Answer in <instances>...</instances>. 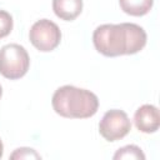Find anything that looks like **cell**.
<instances>
[{
    "label": "cell",
    "mask_w": 160,
    "mask_h": 160,
    "mask_svg": "<svg viewBox=\"0 0 160 160\" xmlns=\"http://www.w3.org/2000/svg\"><path fill=\"white\" fill-rule=\"evenodd\" d=\"M1 95H2V89H1V85H0V98H1Z\"/></svg>",
    "instance_id": "4fadbf2b"
},
{
    "label": "cell",
    "mask_w": 160,
    "mask_h": 160,
    "mask_svg": "<svg viewBox=\"0 0 160 160\" xmlns=\"http://www.w3.org/2000/svg\"><path fill=\"white\" fill-rule=\"evenodd\" d=\"M134 122L138 130L145 134L155 132L160 126V115L156 106L145 104L140 106L134 115Z\"/></svg>",
    "instance_id": "8992f818"
},
{
    "label": "cell",
    "mask_w": 160,
    "mask_h": 160,
    "mask_svg": "<svg viewBox=\"0 0 160 160\" xmlns=\"http://www.w3.org/2000/svg\"><path fill=\"white\" fill-rule=\"evenodd\" d=\"M120 159H135V160H144L145 155L141 151V149L136 145H126L121 149H119L115 155L114 160H120Z\"/></svg>",
    "instance_id": "9c48e42d"
},
{
    "label": "cell",
    "mask_w": 160,
    "mask_h": 160,
    "mask_svg": "<svg viewBox=\"0 0 160 160\" xmlns=\"http://www.w3.org/2000/svg\"><path fill=\"white\" fill-rule=\"evenodd\" d=\"M131 130V121L125 111L112 109L104 114L99 124V132L106 141L122 139Z\"/></svg>",
    "instance_id": "5b68a950"
},
{
    "label": "cell",
    "mask_w": 160,
    "mask_h": 160,
    "mask_svg": "<svg viewBox=\"0 0 160 160\" xmlns=\"http://www.w3.org/2000/svg\"><path fill=\"white\" fill-rule=\"evenodd\" d=\"M51 104L55 112L62 118L86 119L96 114L99 99L90 90L64 85L54 92Z\"/></svg>",
    "instance_id": "7a4b0ae2"
},
{
    "label": "cell",
    "mask_w": 160,
    "mask_h": 160,
    "mask_svg": "<svg viewBox=\"0 0 160 160\" xmlns=\"http://www.w3.org/2000/svg\"><path fill=\"white\" fill-rule=\"evenodd\" d=\"M29 38L31 44L42 52H48L58 48L61 40L59 26L48 19L38 20L30 29Z\"/></svg>",
    "instance_id": "277c9868"
},
{
    "label": "cell",
    "mask_w": 160,
    "mask_h": 160,
    "mask_svg": "<svg viewBox=\"0 0 160 160\" xmlns=\"http://www.w3.org/2000/svg\"><path fill=\"white\" fill-rule=\"evenodd\" d=\"M92 42L100 54L109 58L132 55L146 45V32L132 22L104 24L95 29Z\"/></svg>",
    "instance_id": "6da1fadb"
},
{
    "label": "cell",
    "mask_w": 160,
    "mask_h": 160,
    "mask_svg": "<svg viewBox=\"0 0 160 160\" xmlns=\"http://www.w3.org/2000/svg\"><path fill=\"white\" fill-rule=\"evenodd\" d=\"M30 66L29 54L19 44H8L0 49V74L10 80L22 78Z\"/></svg>",
    "instance_id": "3957f363"
},
{
    "label": "cell",
    "mask_w": 160,
    "mask_h": 160,
    "mask_svg": "<svg viewBox=\"0 0 160 160\" xmlns=\"http://www.w3.org/2000/svg\"><path fill=\"white\" fill-rule=\"evenodd\" d=\"M12 30V18L11 15L5 11L0 10V39L8 36Z\"/></svg>",
    "instance_id": "30bf717a"
},
{
    "label": "cell",
    "mask_w": 160,
    "mask_h": 160,
    "mask_svg": "<svg viewBox=\"0 0 160 160\" xmlns=\"http://www.w3.org/2000/svg\"><path fill=\"white\" fill-rule=\"evenodd\" d=\"M2 154H4V145H2V141L0 140V158L2 156Z\"/></svg>",
    "instance_id": "7c38bea8"
},
{
    "label": "cell",
    "mask_w": 160,
    "mask_h": 160,
    "mask_svg": "<svg viewBox=\"0 0 160 160\" xmlns=\"http://www.w3.org/2000/svg\"><path fill=\"white\" fill-rule=\"evenodd\" d=\"M10 159L12 160H20V159H40V155L34 150V149H30V148H19L16 149L11 155H10Z\"/></svg>",
    "instance_id": "8fae6325"
},
{
    "label": "cell",
    "mask_w": 160,
    "mask_h": 160,
    "mask_svg": "<svg viewBox=\"0 0 160 160\" xmlns=\"http://www.w3.org/2000/svg\"><path fill=\"white\" fill-rule=\"evenodd\" d=\"M52 10L65 21L75 20L82 11V0H52Z\"/></svg>",
    "instance_id": "52a82bcc"
},
{
    "label": "cell",
    "mask_w": 160,
    "mask_h": 160,
    "mask_svg": "<svg viewBox=\"0 0 160 160\" xmlns=\"http://www.w3.org/2000/svg\"><path fill=\"white\" fill-rule=\"evenodd\" d=\"M119 4L124 12L131 16H142L151 10L154 0H119Z\"/></svg>",
    "instance_id": "ba28073f"
}]
</instances>
